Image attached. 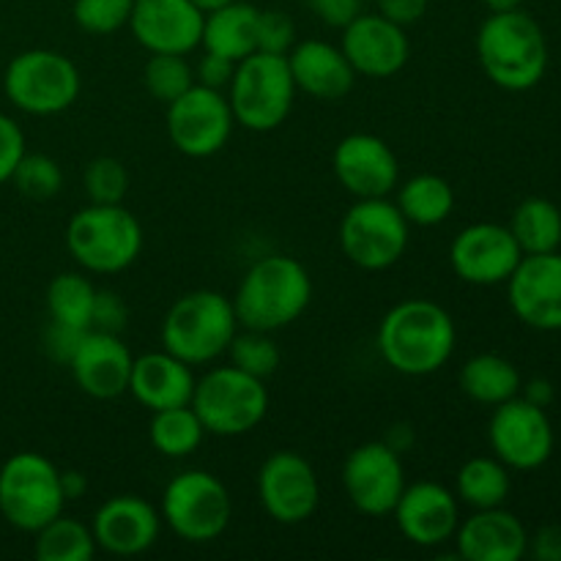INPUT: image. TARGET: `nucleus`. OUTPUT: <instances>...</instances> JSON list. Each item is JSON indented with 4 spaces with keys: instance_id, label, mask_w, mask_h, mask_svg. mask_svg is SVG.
<instances>
[{
    "instance_id": "f257e3e1",
    "label": "nucleus",
    "mask_w": 561,
    "mask_h": 561,
    "mask_svg": "<svg viewBox=\"0 0 561 561\" xmlns=\"http://www.w3.org/2000/svg\"><path fill=\"white\" fill-rule=\"evenodd\" d=\"M458 329L453 316L431 299H403L378 323L376 345L394 373L425 378L442 370L455 354Z\"/></svg>"
},
{
    "instance_id": "f03ea898",
    "label": "nucleus",
    "mask_w": 561,
    "mask_h": 561,
    "mask_svg": "<svg viewBox=\"0 0 561 561\" xmlns=\"http://www.w3.org/2000/svg\"><path fill=\"white\" fill-rule=\"evenodd\" d=\"M230 301L241 329L274 334L305 316L312 301V277L294 255L257 257Z\"/></svg>"
},
{
    "instance_id": "7ed1b4c3",
    "label": "nucleus",
    "mask_w": 561,
    "mask_h": 561,
    "mask_svg": "<svg viewBox=\"0 0 561 561\" xmlns=\"http://www.w3.org/2000/svg\"><path fill=\"white\" fill-rule=\"evenodd\" d=\"M474 44L482 71L502 91H531L546 77V33L524 9L493 11L477 31Z\"/></svg>"
},
{
    "instance_id": "20e7f679",
    "label": "nucleus",
    "mask_w": 561,
    "mask_h": 561,
    "mask_svg": "<svg viewBox=\"0 0 561 561\" xmlns=\"http://www.w3.org/2000/svg\"><path fill=\"white\" fill-rule=\"evenodd\" d=\"M239 329L233 301L219 290L201 288L179 296L170 305L162 318L159 340L168 354L197 367L219 359Z\"/></svg>"
},
{
    "instance_id": "39448f33",
    "label": "nucleus",
    "mask_w": 561,
    "mask_h": 561,
    "mask_svg": "<svg viewBox=\"0 0 561 561\" xmlns=\"http://www.w3.org/2000/svg\"><path fill=\"white\" fill-rule=\"evenodd\" d=\"M66 250L85 274H118L140 257L142 228L124 203H88L66 225Z\"/></svg>"
},
{
    "instance_id": "423d86ee",
    "label": "nucleus",
    "mask_w": 561,
    "mask_h": 561,
    "mask_svg": "<svg viewBox=\"0 0 561 561\" xmlns=\"http://www.w3.org/2000/svg\"><path fill=\"white\" fill-rule=\"evenodd\" d=\"M296 93L299 91L285 55H247L236 64L233 80L228 85L236 126L257 135L279 129L294 110Z\"/></svg>"
},
{
    "instance_id": "0eeeda50",
    "label": "nucleus",
    "mask_w": 561,
    "mask_h": 561,
    "mask_svg": "<svg viewBox=\"0 0 561 561\" xmlns=\"http://www.w3.org/2000/svg\"><path fill=\"white\" fill-rule=\"evenodd\" d=\"M190 405L211 436H247L266 420L268 389L263 378L233 365H219L197 378Z\"/></svg>"
},
{
    "instance_id": "6e6552de",
    "label": "nucleus",
    "mask_w": 561,
    "mask_h": 561,
    "mask_svg": "<svg viewBox=\"0 0 561 561\" xmlns=\"http://www.w3.org/2000/svg\"><path fill=\"white\" fill-rule=\"evenodd\" d=\"M80 69L58 49H25L5 66L3 93L20 113L38 118L66 113L80 99Z\"/></svg>"
},
{
    "instance_id": "1a4fd4ad",
    "label": "nucleus",
    "mask_w": 561,
    "mask_h": 561,
    "mask_svg": "<svg viewBox=\"0 0 561 561\" xmlns=\"http://www.w3.org/2000/svg\"><path fill=\"white\" fill-rule=\"evenodd\" d=\"M159 515L179 540L206 546L228 531L233 518V499L225 482L211 471L190 469L168 482Z\"/></svg>"
},
{
    "instance_id": "9d476101",
    "label": "nucleus",
    "mask_w": 561,
    "mask_h": 561,
    "mask_svg": "<svg viewBox=\"0 0 561 561\" xmlns=\"http://www.w3.org/2000/svg\"><path fill=\"white\" fill-rule=\"evenodd\" d=\"M60 469L42 453H14L0 466V515L14 529L33 535L64 513Z\"/></svg>"
},
{
    "instance_id": "9b49d317",
    "label": "nucleus",
    "mask_w": 561,
    "mask_h": 561,
    "mask_svg": "<svg viewBox=\"0 0 561 561\" xmlns=\"http://www.w3.org/2000/svg\"><path fill=\"white\" fill-rule=\"evenodd\" d=\"M340 250L365 272H387L405 255L411 225L389 197H362L340 219Z\"/></svg>"
},
{
    "instance_id": "f8f14e48",
    "label": "nucleus",
    "mask_w": 561,
    "mask_h": 561,
    "mask_svg": "<svg viewBox=\"0 0 561 561\" xmlns=\"http://www.w3.org/2000/svg\"><path fill=\"white\" fill-rule=\"evenodd\" d=\"M233 110L228 96L201 82L168 104V137L179 153L208 159L228 146L233 135Z\"/></svg>"
},
{
    "instance_id": "ddd939ff",
    "label": "nucleus",
    "mask_w": 561,
    "mask_h": 561,
    "mask_svg": "<svg viewBox=\"0 0 561 561\" xmlns=\"http://www.w3.org/2000/svg\"><path fill=\"white\" fill-rule=\"evenodd\" d=\"M405 466L398 449L387 442H365L348 453L343 463V488L356 513L367 518L392 515L405 491Z\"/></svg>"
},
{
    "instance_id": "4468645a",
    "label": "nucleus",
    "mask_w": 561,
    "mask_h": 561,
    "mask_svg": "<svg viewBox=\"0 0 561 561\" xmlns=\"http://www.w3.org/2000/svg\"><path fill=\"white\" fill-rule=\"evenodd\" d=\"M488 442L493 455L507 469L535 471L553 455V425L546 409L526 398H513L493 409L488 422Z\"/></svg>"
},
{
    "instance_id": "2eb2a0df",
    "label": "nucleus",
    "mask_w": 561,
    "mask_h": 561,
    "mask_svg": "<svg viewBox=\"0 0 561 561\" xmlns=\"http://www.w3.org/2000/svg\"><path fill=\"white\" fill-rule=\"evenodd\" d=\"M257 499L274 524L299 526L316 515L321 482L310 460L294 449H279L257 471Z\"/></svg>"
},
{
    "instance_id": "dca6fc26",
    "label": "nucleus",
    "mask_w": 561,
    "mask_h": 561,
    "mask_svg": "<svg viewBox=\"0 0 561 561\" xmlns=\"http://www.w3.org/2000/svg\"><path fill=\"white\" fill-rule=\"evenodd\" d=\"M520 257L524 252L515 236L510 233L507 225L496 222L466 225L449 244V266L455 277L477 288L507 283Z\"/></svg>"
},
{
    "instance_id": "f3484780",
    "label": "nucleus",
    "mask_w": 561,
    "mask_h": 561,
    "mask_svg": "<svg viewBox=\"0 0 561 561\" xmlns=\"http://www.w3.org/2000/svg\"><path fill=\"white\" fill-rule=\"evenodd\" d=\"M332 170L351 197H389L400 184V162L392 146L370 131L345 135L334 146Z\"/></svg>"
},
{
    "instance_id": "a211bd4d",
    "label": "nucleus",
    "mask_w": 561,
    "mask_h": 561,
    "mask_svg": "<svg viewBox=\"0 0 561 561\" xmlns=\"http://www.w3.org/2000/svg\"><path fill=\"white\" fill-rule=\"evenodd\" d=\"M340 49L345 53L348 64L354 66L356 77H370V80H389L400 75L411 58V42L405 36V27L387 20L378 11L365 14L348 22L343 27Z\"/></svg>"
},
{
    "instance_id": "6ab92c4d",
    "label": "nucleus",
    "mask_w": 561,
    "mask_h": 561,
    "mask_svg": "<svg viewBox=\"0 0 561 561\" xmlns=\"http://www.w3.org/2000/svg\"><path fill=\"white\" fill-rule=\"evenodd\" d=\"M507 299L515 318L537 332H561V252L524 255L510 274Z\"/></svg>"
},
{
    "instance_id": "aec40b11",
    "label": "nucleus",
    "mask_w": 561,
    "mask_h": 561,
    "mask_svg": "<svg viewBox=\"0 0 561 561\" xmlns=\"http://www.w3.org/2000/svg\"><path fill=\"white\" fill-rule=\"evenodd\" d=\"M400 535L420 548H438L449 542L460 524L458 496L447 485L420 480L405 485L392 510Z\"/></svg>"
},
{
    "instance_id": "412c9836",
    "label": "nucleus",
    "mask_w": 561,
    "mask_h": 561,
    "mask_svg": "<svg viewBox=\"0 0 561 561\" xmlns=\"http://www.w3.org/2000/svg\"><path fill=\"white\" fill-rule=\"evenodd\" d=\"M93 540L99 551L110 557H140L157 546L162 531V515L135 493H118L99 504L91 520Z\"/></svg>"
},
{
    "instance_id": "4be33fe9",
    "label": "nucleus",
    "mask_w": 561,
    "mask_h": 561,
    "mask_svg": "<svg viewBox=\"0 0 561 561\" xmlns=\"http://www.w3.org/2000/svg\"><path fill=\"white\" fill-rule=\"evenodd\" d=\"M203 14L192 0H135L129 31L148 53L190 55L201 47Z\"/></svg>"
},
{
    "instance_id": "5701e85b",
    "label": "nucleus",
    "mask_w": 561,
    "mask_h": 561,
    "mask_svg": "<svg viewBox=\"0 0 561 561\" xmlns=\"http://www.w3.org/2000/svg\"><path fill=\"white\" fill-rule=\"evenodd\" d=\"M135 356L121 334L88 329L80 348L71 356L69 370L77 389L93 400H115L129 392V376Z\"/></svg>"
},
{
    "instance_id": "b1692460",
    "label": "nucleus",
    "mask_w": 561,
    "mask_h": 561,
    "mask_svg": "<svg viewBox=\"0 0 561 561\" xmlns=\"http://www.w3.org/2000/svg\"><path fill=\"white\" fill-rule=\"evenodd\" d=\"M453 540L463 561H520L529 553V531L504 507L474 510Z\"/></svg>"
},
{
    "instance_id": "393cba45",
    "label": "nucleus",
    "mask_w": 561,
    "mask_h": 561,
    "mask_svg": "<svg viewBox=\"0 0 561 561\" xmlns=\"http://www.w3.org/2000/svg\"><path fill=\"white\" fill-rule=\"evenodd\" d=\"M285 58H288V69L294 75L296 91L307 93L318 102H340L354 91L356 71L340 44L305 38V42H296Z\"/></svg>"
},
{
    "instance_id": "a878e982",
    "label": "nucleus",
    "mask_w": 561,
    "mask_h": 561,
    "mask_svg": "<svg viewBox=\"0 0 561 561\" xmlns=\"http://www.w3.org/2000/svg\"><path fill=\"white\" fill-rule=\"evenodd\" d=\"M195 373L192 365L181 362L168 351H151V354L135 356L129 376V394L153 414L162 409L192 403L195 392Z\"/></svg>"
},
{
    "instance_id": "bb28decb",
    "label": "nucleus",
    "mask_w": 561,
    "mask_h": 561,
    "mask_svg": "<svg viewBox=\"0 0 561 561\" xmlns=\"http://www.w3.org/2000/svg\"><path fill=\"white\" fill-rule=\"evenodd\" d=\"M257 16L261 9L247 0H233L222 9L208 11L203 20L201 47L239 64L247 55L257 53Z\"/></svg>"
},
{
    "instance_id": "cd10ccee",
    "label": "nucleus",
    "mask_w": 561,
    "mask_h": 561,
    "mask_svg": "<svg viewBox=\"0 0 561 561\" xmlns=\"http://www.w3.org/2000/svg\"><path fill=\"white\" fill-rule=\"evenodd\" d=\"M520 383L524 378L507 356L477 354L460 367V389L466 398L491 409L518 398Z\"/></svg>"
},
{
    "instance_id": "c85d7f7f",
    "label": "nucleus",
    "mask_w": 561,
    "mask_h": 561,
    "mask_svg": "<svg viewBox=\"0 0 561 561\" xmlns=\"http://www.w3.org/2000/svg\"><path fill=\"white\" fill-rule=\"evenodd\" d=\"M394 203L411 228H436L453 217L455 190L444 175L420 173L398 186Z\"/></svg>"
},
{
    "instance_id": "c756f323",
    "label": "nucleus",
    "mask_w": 561,
    "mask_h": 561,
    "mask_svg": "<svg viewBox=\"0 0 561 561\" xmlns=\"http://www.w3.org/2000/svg\"><path fill=\"white\" fill-rule=\"evenodd\" d=\"M513 491V480H510V469L502 460L493 455H480V458H469L458 469V480H455V493L463 504L471 510H491L504 507Z\"/></svg>"
},
{
    "instance_id": "7c9ffc66",
    "label": "nucleus",
    "mask_w": 561,
    "mask_h": 561,
    "mask_svg": "<svg viewBox=\"0 0 561 561\" xmlns=\"http://www.w3.org/2000/svg\"><path fill=\"white\" fill-rule=\"evenodd\" d=\"M507 228L524 255L557 252L561 247V211L557 203L546 197H526L518 203Z\"/></svg>"
},
{
    "instance_id": "2f4dec72",
    "label": "nucleus",
    "mask_w": 561,
    "mask_h": 561,
    "mask_svg": "<svg viewBox=\"0 0 561 561\" xmlns=\"http://www.w3.org/2000/svg\"><path fill=\"white\" fill-rule=\"evenodd\" d=\"M33 557L38 561H91L96 557V540H93L91 524L55 515L53 520L33 531Z\"/></svg>"
},
{
    "instance_id": "473e14b6",
    "label": "nucleus",
    "mask_w": 561,
    "mask_h": 561,
    "mask_svg": "<svg viewBox=\"0 0 561 561\" xmlns=\"http://www.w3.org/2000/svg\"><path fill=\"white\" fill-rule=\"evenodd\" d=\"M148 438H151L153 449L164 458H190L197 453V447L206 438V427H203L201 416L195 414L190 403L175 405V409H162L151 414V425H148Z\"/></svg>"
},
{
    "instance_id": "72a5a7b5",
    "label": "nucleus",
    "mask_w": 561,
    "mask_h": 561,
    "mask_svg": "<svg viewBox=\"0 0 561 561\" xmlns=\"http://www.w3.org/2000/svg\"><path fill=\"white\" fill-rule=\"evenodd\" d=\"M96 290L85 272H64L49 279L47 285V312L49 321L69 323L77 329H91L93 301Z\"/></svg>"
},
{
    "instance_id": "f704fd0d",
    "label": "nucleus",
    "mask_w": 561,
    "mask_h": 561,
    "mask_svg": "<svg viewBox=\"0 0 561 561\" xmlns=\"http://www.w3.org/2000/svg\"><path fill=\"white\" fill-rule=\"evenodd\" d=\"M142 85L157 102L170 104L195 85V66L186 55L153 53L142 66Z\"/></svg>"
},
{
    "instance_id": "c9c22d12",
    "label": "nucleus",
    "mask_w": 561,
    "mask_h": 561,
    "mask_svg": "<svg viewBox=\"0 0 561 561\" xmlns=\"http://www.w3.org/2000/svg\"><path fill=\"white\" fill-rule=\"evenodd\" d=\"M225 354L230 356V365L263 381L279 370V359H283L272 332H257V329H239Z\"/></svg>"
},
{
    "instance_id": "e433bc0d",
    "label": "nucleus",
    "mask_w": 561,
    "mask_h": 561,
    "mask_svg": "<svg viewBox=\"0 0 561 561\" xmlns=\"http://www.w3.org/2000/svg\"><path fill=\"white\" fill-rule=\"evenodd\" d=\"M11 184L16 186L22 197L27 201H49L64 186V170L47 153H27L16 164Z\"/></svg>"
},
{
    "instance_id": "4c0bfd02",
    "label": "nucleus",
    "mask_w": 561,
    "mask_h": 561,
    "mask_svg": "<svg viewBox=\"0 0 561 561\" xmlns=\"http://www.w3.org/2000/svg\"><path fill=\"white\" fill-rule=\"evenodd\" d=\"M88 203H102V206H118L129 195V170L115 157H96L85 164L82 173Z\"/></svg>"
},
{
    "instance_id": "58836bf2",
    "label": "nucleus",
    "mask_w": 561,
    "mask_h": 561,
    "mask_svg": "<svg viewBox=\"0 0 561 561\" xmlns=\"http://www.w3.org/2000/svg\"><path fill=\"white\" fill-rule=\"evenodd\" d=\"M135 0H75L71 16L80 31L91 36H113L129 25Z\"/></svg>"
},
{
    "instance_id": "ea45409f",
    "label": "nucleus",
    "mask_w": 561,
    "mask_h": 561,
    "mask_svg": "<svg viewBox=\"0 0 561 561\" xmlns=\"http://www.w3.org/2000/svg\"><path fill=\"white\" fill-rule=\"evenodd\" d=\"M296 42H299L296 38V22L285 11H261V16H257V53L288 55Z\"/></svg>"
},
{
    "instance_id": "a19ab883",
    "label": "nucleus",
    "mask_w": 561,
    "mask_h": 561,
    "mask_svg": "<svg viewBox=\"0 0 561 561\" xmlns=\"http://www.w3.org/2000/svg\"><path fill=\"white\" fill-rule=\"evenodd\" d=\"M25 131L11 115L0 113V186L11 181L16 164L25 157Z\"/></svg>"
},
{
    "instance_id": "79ce46f5",
    "label": "nucleus",
    "mask_w": 561,
    "mask_h": 561,
    "mask_svg": "<svg viewBox=\"0 0 561 561\" xmlns=\"http://www.w3.org/2000/svg\"><path fill=\"white\" fill-rule=\"evenodd\" d=\"M126 323H129V307H126V301L115 290H96L91 329L121 334L126 329Z\"/></svg>"
},
{
    "instance_id": "37998d69",
    "label": "nucleus",
    "mask_w": 561,
    "mask_h": 561,
    "mask_svg": "<svg viewBox=\"0 0 561 561\" xmlns=\"http://www.w3.org/2000/svg\"><path fill=\"white\" fill-rule=\"evenodd\" d=\"M88 329L69 327V323L49 321V327L44 329V354L55 362V365L69 367L71 356L80 348L82 337H85Z\"/></svg>"
},
{
    "instance_id": "c03bdc74",
    "label": "nucleus",
    "mask_w": 561,
    "mask_h": 561,
    "mask_svg": "<svg viewBox=\"0 0 561 561\" xmlns=\"http://www.w3.org/2000/svg\"><path fill=\"white\" fill-rule=\"evenodd\" d=\"M233 71H236V60L225 58V55L217 53H206L203 49L201 60L195 64V82L206 88H217V91H225L233 80Z\"/></svg>"
},
{
    "instance_id": "a18cd8bd",
    "label": "nucleus",
    "mask_w": 561,
    "mask_h": 561,
    "mask_svg": "<svg viewBox=\"0 0 561 561\" xmlns=\"http://www.w3.org/2000/svg\"><path fill=\"white\" fill-rule=\"evenodd\" d=\"M362 3L365 0H307L312 14L327 22L329 27H337V31H343L354 16L362 14Z\"/></svg>"
},
{
    "instance_id": "49530a36",
    "label": "nucleus",
    "mask_w": 561,
    "mask_h": 561,
    "mask_svg": "<svg viewBox=\"0 0 561 561\" xmlns=\"http://www.w3.org/2000/svg\"><path fill=\"white\" fill-rule=\"evenodd\" d=\"M427 5H431V0H376L378 14L403 27L416 25L427 14Z\"/></svg>"
},
{
    "instance_id": "de8ad7c7",
    "label": "nucleus",
    "mask_w": 561,
    "mask_h": 561,
    "mask_svg": "<svg viewBox=\"0 0 561 561\" xmlns=\"http://www.w3.org/2000/svg\"><path fill=\"white\" fill-rule=\"evenodd\" d=\"M529 551L537 561H561V524H548L529 537Z\"/></svg>"
},
{
    "instance_id": "09e8293b",
    "label": "nucleus",
    "mask_w": 561,
    "mask_h": 561,
    "mask_svg": "<svg viewBox=\"0 0 561 561\" xmlns=\"http://www.w3.org/2000/svg\"><path fill=\"white\" fill-rule=\"evenodd\" d=\"M520 398L540 405V409H548L553 403V383L548 378H531L529 383H520Z\"/></svg>"
},
{
    "instance_id": "8fccbe9b",
    "label": "nucleus",
    "mask_w": 561,
    "mask_h": 561,
    "mask_svg": "<svg viewBox=\"0 0 561 561\" xmlns=\"http://www.w3.org/2000/svg\"><path fill=\"white\" fill-rule=\"evenodd\" d=\"M60 488H64L66 502H75V499L85 496L88 480H85V474H82V471L66 469V471H60Z\"/></svg>"
},
{
    "instance_id": "3c124183",
    "label": "nucleus",
    "mask_w": 561,
    "mask_h": 561,
    "mask_svg": "<svg viewBox=\"0 0 561 561\" xmlns=\"http://www.w3.org/2000/svg\"><path fill=\"white\" fill-rule=\"evenodd\" d=\"M482 3L488 5V11H513V9H520V3L524 0H482Z\"/></svg>"
},
{
    "instance_id": "603ef678",
    "label": "nucleus",
    "mask_w": 561,
    "mask_h": 561,
    "mask_svg": "<svg viewBox=\"0 0 561 561\" xmlns=\"http://www.w3.org/2000/svg\"><path fill=\"white\" fill-rule=\"evenodd\" d=\"M192 3H195L197 9L203 11V14H208V11H217V9H222V5L233 3V0H192Z\"/></svg>"
}]
</instances>
